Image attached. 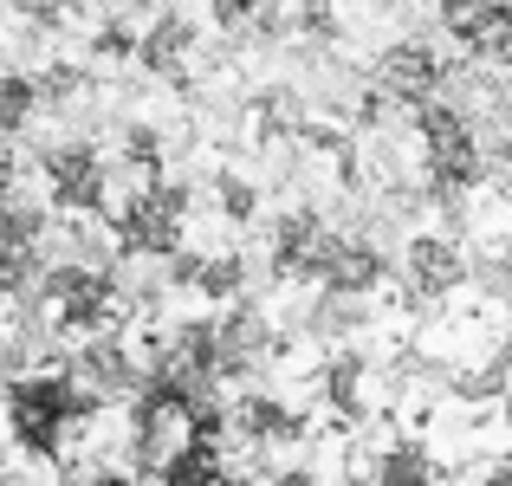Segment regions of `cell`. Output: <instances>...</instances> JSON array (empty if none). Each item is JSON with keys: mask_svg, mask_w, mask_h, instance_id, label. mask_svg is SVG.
<instances>
[{"mask_svg": "<svg viewBox=\"0 0 512 486\" xmlns=\"http://www.w3.org/2000/svg\"><path fill=\"white\" fill-rule=\"evenodd\" d=\"M188 448H195V422H188V409H182V402H163V409L150 415V428H143V474L163 480Z\"/></svg>", "mask_w": 512, "mask_h": 486, "instance_id": "6da1fadb", "label": "cell"}]
</instances>
